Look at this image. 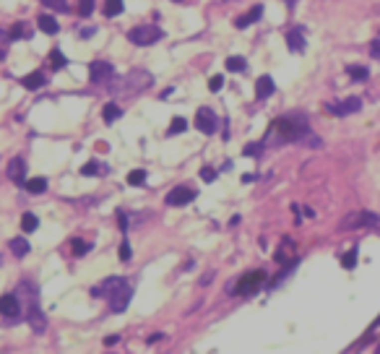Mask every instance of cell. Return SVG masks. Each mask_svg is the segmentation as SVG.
I'll list each match as a JSON object with an SVG mask.
<instances>
[{"label":"cell","instance_id":"obj_1","mask_svg":"<svg viewBox=\"0 0 380 354\" xmlns=\"http://www.w3.org/2000/svg\"><path fill=\"white\" fill-rule=\"evenodd\" d=\"M307 133H310L307 118L302 112H292V115H284L271 122L263 143H294V141H302Z\"/></svg>","mask_w":380,"mask_h":354},{"label":"cell","instance_id":"obj_2","mask_svg":"<svg viewBox=\"0 0 380 354\" xmlns=\"http://www.w3.org/2000/svg\"><path fill=\"white\" fill-rule=\"evenodd\" d=\"M16 297H18V305H21V310L26 313L29 318V323L34 331H44V315L39 310V289H37V284H31V281H21L18 284V289H16Z\"/></svg>","mask_w":380,"mask_h":354},{"label":"cell","instance_id":"obj_3","mask_svg":"<svg viewBox=\"0 0 380 354\" xmlns=\"http://www.w3.org/2000/svg\"><path fill=\"white\" fill-rule=\"evenodd\" d=\"M154 84V76L148 73V71H143V68H135V71H130L128 76H123V78H118V81H110V91L112 94H125V97H133V94H138V91H143V89H148Z\"/></svg>","mask_w":380,"mask_h":354},{"label":"cell","instance_id":"obj_4","mask_svg":"<svg viewBox=\"0 0 380 354\" xmlns=\"http://www.w3.org/2000/svg\"><path fill=\"white\" fill-rule=\"evenodd\" d=\"M162 34L164 31L159 29V26H133L128 31V39L133 44H138V47H146V44H154V42L162 39Z\"/></svg>","mask_w":380,"mask_h":354},{"label":"cell","instance_id":"obj_5","mask_svg":"<svg viewBox=\"0 0 380 354\" xmlns=\"http://www.w3.org/2000/svg\"><path fill=\"white\" fill-rule=\"evenodd\" d=\"M263 281H266V273H263V271H250V273H245V276L240 279L235 292L243 294V297H250V294H255L263 287Z\"/></svg>","mask_w":380,"mask_h":354},{"label":"cell","instance_id":"obj_6","mask_svg":"<svg viewBox=\"0 0 380 354\" xmlns=\"http://www.w3.org/2000/svg\"><path fill=\"white\" fill-rule=\"evenodd\" d=\"M360 227H380V216L370 211H360V214H349L341 222V230H360Z\"/></svg>","mask_w":380,"mask_h":354},{"label":"cell","instance_id":"obj_7","mask_svg":"<svg viewBox=\"0 0 380 354\" xmlns=\"http://www.w3.org/2000/svg\"><path fill=\"white\" fill-rule=\"evenodd\" d=\"M89 78H91V84H110L115 78V68L107 60H94L89 68Z\"/></svg>","mask_w":380,"mask_h":354},{"label":"cell","instance_id":"obj_8","mask_svg":"<svg viewBox=\"0 0 380 354\" xmlns=\"http://www.w3.org/2000/svg\"><path fill=\"white\" fill-rule=\"evenodd\" d=\"M360 110H362V99L360 97H349V99H341V102L328 105V112H333V115H339V118L354 115V112H360Z\"/></svg>","mask_w":380,"mask_h":354},{"label":"cell","instance_id":"obj_9","mask_svg":"<svg viewBox=\"0 0 380 354\" xmlns=\"http://www.w3.org/2000/svg\"><path fill=\"white\" fill-rule=\"evenodd\" d=\"M216 125H219V120H216V115L209 107H201L198 112H195V128H198L201 133H214Z\"/></svg>","mask_w":380,"mask_h":354},{"label":"cell","instance_id":"obj_10","mask_svg":"<svg viewBox=\"0 0 380 354\" xmlns=\"http://www.w3.org/2000/svg\"><path fill=\"white\" fill-rule=\"evenodd\" d=\"M130 297H133V289H130V284H125L123 289H118L115 294H110V310L112 313H123L125 307L130 305Z\"/></svg>","mask_w":380,"mask_h":354},{"label":"cell","instance_id":"obj_11","mask_svg":"<svg viewBox=\"0 0 380 354\" xmlns=\"http://www.w3.org/2000/svg\"><path fill=\"white\" fill-rule=\"evenodd\" d=\"M193 198H195V193H193L190 188L177 185V188L167 196V203H169V206H185V203H190Z\"/></svg>","mask_w":380,"mask_h":354},{"label":"cell","instance_id":"obj_12","mask_svg":"<svg viewBox=\"0 0 380 354\" xmlns=\"http://www.w3.org/2000/svg\"><path fill=\"white\" fill-rule=\"evenodd\" d=\"M21 313V305H18V297L16 294H5L0 297V315L5 318H16Z\"/></svg>","mask_w":380,"mask_h":354},{"label":"cell","instance_id":"obj_13","mask_svg":"<svg viewBox=\"0 0 380 354\" xmlns=\"http://www.w3.org/2000/svg\"><path fill=\"white\" fill-rule=\"evenodd\" d=\"M125 284H128V281H125V279H120V276H110V279H105V281H102V287H97V289H94V294L110 297V294H115L118 289H123Z\"/></svg>","mask_w":380,"mask_h":354},{"label":"cell","instance_id":"obj_14","mask_svg":"<svg viewBox=\"0 0 380 354\" xmlns=\"http://www.w3.org/2000/svg\"><path fill=\"white\" fill-rule=\"evenodd\" d=\"M24 175H26V162H24V159H10L8 177L13 182H24Z\"/></svg>","mask_w":380,"mask_h":354},{"label":"cell","instance_id":"obj_15","mask_svg":"<svg viewBox=\"0 0 380 354\" xmlns=\"http://www.w3.org/2000/svg\"><path fill=\"white\" fill-rule=\"evenodd\" d=\"M286 44H289V50L292 52H302L305 50V34H302V29H292L289 34H286Z\"/></svg>","mask_w":380,"mask_h":354},{"label":"cell","instance_id":"obj_16","mask_svg":"<svg viewBox=\"0 0 380 354\" xmlns=\"http://www.w3.org/2000/svg\"><path fill=\"white\" fill-rule=\"evenodd\" d=\"M273 91H276V86H273V81H271L268 76H260L258 81H255V97L258 99H268Z\"/></svg>","mask_w":380,"mask_h":354},{"label":"cell","instance_id":"obj_17","mask_svg":"<svg viewBox=\"0 0 380 354\" xmlns=\"http://www.w3.org/2000/svg\"><path fill=\"white\" fill-rule=\"evenodd\" d=\"M263 16V5H255L250 10V13H245V16H240L237 21H235V26L237 29H245V26H250V24H255V21Z\"/></svg>","mask_w":380,"mask_h":354},{"label":"cell","instance_id":"obj_18","mask_svg":"<svg viewBox=\"0 0 380 354\" xmlns=\"http://www.w3.org/2000/svg\"><path fill=\"white\" fill-rule=\"evenodd\" d=\"M21 86H26V89H42L44 86V76L39 71H34V73H29V76L21 78Z\"/></svg>","mask_w":380,"mask_h":354},{"label":"cell","instance_id":"obj_19","mask_svg":"<svg viewBox=\"0 0 380 354\" xmlns=\"http://www.w3.org/2000/svg\"><path fill=\"white\" fill-rule=\"evenodd\" d=\"M227 71H232V73H243L248 71V60L245 58H240V55H232V58H227Z\"/></svg>","mask_w":380,"mask_h":354},{"label":"cell","instance_id":"obj_20","mask_svg":"<svg viewBox=\"0 0 380 354\" xmlns=\"http://www.w3.org/2000/svg\"><path fill=\"white\" fill-rule=\"evenodd\" d=\"M24 185H26V190L31 193V196H39V193L47 190V180H44V177H34V180H26Z\"/></svg>","mask_w":380,"mask_h":354},{"label":"cell","instance_id":"obj_21","mask_svg":"<svg viewBox=\"0 0 380 354\" xmlns=\"http://www.w3.org/2000/svg\"><path fill=\"white\" fill-rule=\"evenodd\" d=\"M120 115H123V110H120L118 105H115V102H107L105 110H102V118H105V122H115Z\"/></svg>","mask_w":380,"mask_h":354},{"label":"cell","instance_id":"obj_22","mask_svg":"<svg viewBox=\"0 0 380 354\" xmlns=\"http://www.w3.org/2000/svg\"><path fill=\"white\" fill-rule=\"evenodd\" d=\"M37 26H39L44 34H55V31H57V21H55L52 16H39V18H37Z\"/></svg>","mask_w":380,"mask_h":354},{"label":"cell","instance_id":"obj_23","mask_svg":"<svg viewBox=\"0 0 380 354\" xmlns=\"http://www.w3.org/2000/svg\"><path fill=\"white\" fill-rule=\"evenodd\" d=\"M123 8H125L123 0H107V3H105V13H107L110 18H115V16L123 13Z\"/></svg>","mask_w":380,"mask_h":354},{"label":"cell","instance_id":"obj_24","mask_svg":"<svg viewBox=\"0 0 380 354\" xmlns=\"http://www.w3.org/2000/svg\"><path fill=\"white\" fill-rule=\"evenodd\" d=\"M37 227H39V219H37L34 214H24V216H21V230H24L26 235H29V232H34Z\"/></svg>","mask_w":380,"mask_h":354},{"label":"cell","instance_id":"obj_25","mask_svg":"<svg viewBox=\"0 0 380 354\" xmlns=\"http://www.w3.org/2000/svg\"><path fill=\"white\" fill-rule=\"evenodd\" d=\"M367 76H370V71H367L365 65H352L349 68V78H352V81H367Z\"/></svg>","mask_w":380,"mask_h":354},{"label":"cell","instance_id":"obj_26","mask_svg":"<svg viewBox=\"0 0 380 354\" xmlns=\"http://www.w3.org/2000/svg\"><path fill=\"white\" fill-rule=\"evenodd\" d=\"M185 128H188L185 118H172V122H169V130H167V135H177V133H185Z\"/></svg>","mask_w":380,"mask_h":354},{"label":"cell","instance_id":"obj_27","mask_svg":"<svg viewBox=\"0 0 380 354\" xmlns=\"http://www.w3.org/2000/svg\"><path fill=\"white\" fill-rule=\"evenodd\" d=\"M10 250H13L16 255H26L29 253V242L24 237H16V239H10Z\"/></svg>","mask_w":380,"mask_h":354},{"label":"cell","instance_id":"obj_28","mask_svg":"<svg viewBox=\"0 0 380 354\" xmlns=\"http://www.w3.org/2000/svg\"><path fill=\"white\" fill-rule=\"evenodd\" d=\"M263 146H266L263 141H260V143H248V146L243 148V154H245V156H253V159H258V156L263 154Z\"/></svg>","mask_w":380,"mask_h":354},{"label":"cell","instance_id":"obj_29","mask_svg":"<svg viewBox=\"0 0 380 354\" xmlns=\"http://www.w3.org/2000/svg\"><path fill=\"white\" fill-rule=\"evenodd\" d=\"M91 13H94V0H78V16L89 18Z\"/></svg>","mask_w":380,"mask_h":354},{"label":"cell","instance_id":"obj_30","mask_svg":"<svg viewBox=\"0 0 380 354\" xmlns=\"http://www.w3.org/2000/svg\"><path fill=\"white\" fill-rule=\"evenodd\" d=\"M128 182H130L133 188L143 185V182H146V172H143V169H133V172L128 175Z\"/></svg>","mask_w":380,"mask_h":354},{"label":"cell","instance_id":"obj_31","mask_svg":"<svg viewBox=\"0 0 380 354\" xmlns=\"http://www.w3.org/2000/svg\"><path fill=\"white\" fill-rule=\"evenodd\" d=\"M65 63H68V60H65V55H63L60 50H52V52H50V65H52V68H63Z\"/></svg>","mask_w":380,"mask_h":354},{"label":"cell","instance_id":"obj_32","mask_svg":"<svg viewBox=\"0 0 380 354\" xmlns=\"http://www.w3.org/2000/svg\"><path fill=\"white\" fill-rule=\"evenodd\" d=\"M99 172H102L99 162H89V164L81 167V175H86V177H94V175H99Z\"/></svg>","mask_w":380,"mask_h":354},{"label":"cell","instance_id":"obj_33","mask_svg":"<svg viewBox=\"0 0 380 354\" xmlns=\"http://www.w3.org/2000/svg\"><path fill=\"white\" fill-rule=\"evenodd\" d=\"M341 266H344V268H354V266H357V247H352L349 253L341 258Z\"/></svg>","mask_w":380,"mask_h":354},{"label":"cell","instance_id":"obj_34","mask_svg":"<svg viewBox=\"0 0 380 354\" xmlns=\"http://www.w3.org/2000/svg\"><path fill=\"white\" fill-rule=\"evenodd\" d=\"M18 37H29V31L24 24H13L10 26V34H8V39H18Z\"/></svg>","mask_w":380,"mask_h":354},{"label":"cell","instance_id":"obj_35","mask_svg":"<svg viewBox=\"0 0 380 354\" xmlns=\"http://www.w3.org/2000/svg\"><path fill=\"white\" fill-rule=\"evenodd\" d=\"M118 253H120V260H130V258H133V250H130V242H128V239H123V245H120Z\"/></svg>","mask_w":380,"mask_h":354},{"label":"cell","instance_id":"obj_36","mask_svg":"<svg viewBox=\"0 0 380 354\" xmlns=\"http://www.w3.org/2000/svg\"><path fill=\"white\" fill-rule=\"evenodd\" d=\"M91 250V242H81V239H73V253L76 255H84Z\"/></svg>","mask_w":380,"mask_h":354},{"label":"cell","instance_id":"obj_37","mask_svg":"<svg viewBox=\"0 0 380 354\" xmlns=\"http://www.w3.org/2000/svg\"><path fill=\"white\" fill-rule=\"evenodd\" d=\"M201 180H203V182H214V180H216V172H214L211 167H203V169H201Z\"/></svg>","mask_w":380,"mask_h":354},{"label":"cell","instance_id":"obj_38","mask_svg":"<svg viewBox=\"0 0 380 354\" xmlns=\"http://www.w3.org/2000/svg\"><path fill=\"white\" fill-rule=\"evenodd\" d=\"M222 86H224V78H222V76H214L211 81H209V89H211V91H219Z\"/></svg>","mask_w":380,"mask_h":354},{"label":"cell","instance_id":"obj_39","mask_svg":"<svg viewBox=\"0 0 380 354\" xmlns=\"http://www.w3.org/2000/svg\"><path fill=\"white\" fill-rule=\"evenodd\" d=\"M44 5H50V8H60V10H65V0H42Z\"/></svg>","mask_w":380,"mask_h":354},{"label":"cell","instance_id":"obj_40","mask_svg":"<svg viewBox=\"0 0 380 354\" xmlns=\"http://www.w3.org/2000/svg\"><path fill=\"white\" fill-rule=\"evenodd\" d=\"M370 52H373V58H378V60H380V39H375V42L370 44Z\"/></svg>","mask_w":380,"mask_h":354},{"label":"cell","instance_id":"obj_41","mask_svg":"<svg viewBox=\"0 0 380 354\" xmlns=\"http://www.w3.org/2000/svg\"><path fill=\"white\" fill-rule=\"evenodd\" d=\"M118 222H120V230H128V216L123 211H118Z\"/></svg>","mask_w":380,"mask_h":354},{"label":"cell","instance_id":"obj_42","mask_svg":"<svg viewBox=\"0 0 380 354\" xmlns=\"http://www.w3.org/2000/svg\"><path fill=\"white\" fill-rule=\"evenodd\" d=\"M162 339H164V336H162V334H154V336H151V339H148V344H156V341H162Z\"/></svg>","mask_w":380,"mask_h":354},{"label":"cell","instance_id":"obj_43","mask_svg":"<svg viewBox=\"0 0 380 354\" xmlns=\"http://www.w3.org/2000/svg\"><path fill=\"white\" fill-rule=\"evenodd\" d=\"M118 341H120V339H118V336H110V339H107V341H105V344H107V347H115V344H118Z\"/></svg>","mask_w":380,"mask_h":354},{"label":"cell","instance_id":"obj_44","mask_svg":"<svg viewBox=\"0 0 380 354\" xmlns=\"http://www.w3.org/2000/svg\"><path fill=\"white\" fill-rule=\"evenodd\" d=\"M107 148H110V146H107L105 141H99V143H97V151H107Z\"/></svg>","mask_w":380,"mask_h":354},{"label":"cell","instance_id":"obj_45","mask_svg":"<svg viewBox=\"0 0 380 354\" xmlns=\"http://www.w3.org/2000/svg\"><path fill=\"white\" fill-rule=\"evenodd\" d=\"M286 5H289V8H292V5H294V0H286Z\"/></svg>","mask_w":380,"mask_h":354},{"label":"cell","instance_id":"obj_46","mask_svg":"<svg viewBox=\"0 0 380 354\" xmlns=\"http://www.w3.org/2000/svg\"><path fill=\"white\" fill-rule=\"evenodd\" d=\"M177 3H180V0H177Z\"/></svg>","mask_w":380,"mask_h":354}]
</instances>
